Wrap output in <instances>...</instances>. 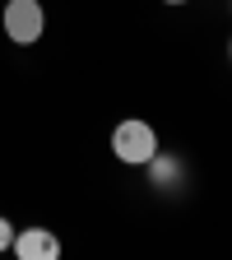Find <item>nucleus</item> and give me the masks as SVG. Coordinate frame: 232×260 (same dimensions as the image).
<instances>
[{
    "mask_svg": "<svg viewBox=\"0 0 232 260\" xmlns=\"http://www.w3.org/2000/svg\"><path fill=\"white\" fill-rule=\"evenodd\" d=\"M112 153L125 162V168H144V162L158 153V130L149 121H140V116L116 121V130H112Z\"/></svg>",
    "mask_w": 232,
    "mask_h": 260,
    "instance_id": "f257e3e1",
    "label": "nucleus"
},
{
    "mask_svg": "<svg viewBox=\"0 0 232 260\" xmlns=\"http://www.w3.org/2000/svg\"><path fill=\"white\" fill-rule=\"evenodd\" d=\"M0 28H5V38H10L14 47L42 42V32H47V10H42V0H5Z\"/></svg>",
    "mask_w": 232,
    "mask_h": 260,
    "instance_id": "f03ea898",
    "label": "nucleus"
},
{
    "mask_svg": "<svg viewBox=\"0 0 232 260\" xmlns=\"http://www.w3.org/2000/svg\"><path fill=\"white\" fill-rule=\"evenodd\" d=\"M10 251L19 260H60V237L51 233V228H19Z\"/></svg>",
    "mask_w": 232,
    "mask_h": 260,
    "instance_id": "7ed1b4c3",
    "label": "nucleus"
},
{
    "mask_svg": "<svg viewBox=\"0 0 232 260\" xmlns=\"http://www.w3.org/2000/svg\"><path fill=\"white\" fill-rule=\"evenodd\" d=\"M144 168H149V190H158V195H177V190L186 186V162H181L177 153H162V149H158Z\"/></svg>",
    "mask_w": 232,
    "mask_h": 260,
    "instance_id": "20e7f679",
    "label": "nucleus"
},
{
    "mask_svg": "<svg viewBox=\"0 0 232 260\" xmlns=\"http://www.w3.org/2000/svg\"><path fill=\"white\" fill-rule=\"evenodd\" d=\"M14 233H19V228H14L10 218H0V251H10V246H14Z\"/></svg>",
    "mask_w": 232,
    "mask_h": 260,
    "instance_id": "39448f33",
    "label": "nucleus"
},
{
    "mask_svg": "<svg viewBox=\"0 0 232 260\" xmlns=\"http://www.w3.org/2000/svg\"><path fill=\"white\" fill-rule=\"evenodd\" d=\"M162 5H190V0H162Z\"/></svg>",
    "mask_w": 232,
    "mask_h": 260,
    "instance_id": "423d86ee",
    "label": "nucleus"
},
{
    "mask_svg": "<svg viewBox=\"0 0 232 260\" xmlns=\"http://www.w3.org/2000/svg\"><path fill=\"white\" fill-rule=\"evenodd\" d=\"M227 60H232V42H227Z\"/></svg>",
    "mask_w": 232,
    "mask_h": 260,
    "instance_id": "0eeeda50",
    "label": "nucleus"
},
{
    "mask_svg": "<svg viewBox=\"0 0 232 260\" xmlns=\"http://www.w3.org/2000/svg\"><path fill=\"white\" fill-rule=\"evenodd\" d=\"M227 10H232V5H227Z\"/></svg>",
    "mask_w": 232,
    "mask_h": 260,
    "instance_id": "6e6552de",
    "label": "nucleus"
}]
</instances>
